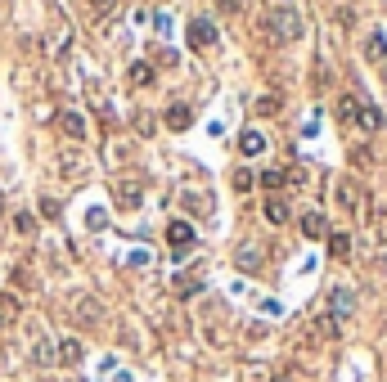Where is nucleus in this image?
Here are the masks:
<instances>
[{"label":"nucleus","instance_id":"4be33fe9","mask_svg":"<svg viewBox=\"0 0 387 382\" xmlns=\"http://www.w3.org/2000/svg\"><path fill=\"white\" fill-rule=\"evenodd\" d=\"M261 184H266V189H275V193H280L284 184H288V171H266V176H261Z\"/></svg>","mask_w":387,"mask_h":382},{"label":"nucleus","instance_id":"39448f33","mask_svg":"<svg viewBox=\"0 0 387 382\" xmlns=\"http://www.w3.org/2000/svg\"><path fill=\"white\" fill-rule=\"evenodd\" d=\"M162 121H167V131H189L194 113H189V104H172V108L162 113Z\"/></svg>","mask_w":387,"mask_h":382},{"label":"nucleus","instance_id":"aec40b11","mask_svg":"<svg viewBox=\"0 0 387 382\" xmlns=\"http://www.w3.org/2000/svg\"><path fill=\"white\" fill-rule=\"evenodd\" d=\"M316 333L320 338H338V319L333 315H316Z\"/></svg>","mask_w":387,"mask_h":382},{"label":"nucleus","instance_id":"1a4fd4ad","mask_svg":"<svg viewBox=\"0 0 387 382\" xmlns=\"http://www.w3.org/2000/svg\"><path fill=\"white\" fill-rule=\"evenodd\" d=\"M266 149V135L261 131H244V135H239V153H244V157H257Z\"/></svg>","mask_w":387,"mask_h":382},{"label":"nucleus","instance_id":"f8f14e48","mask_svg":"<svg viewBox=\"0 0 387 382\" xmlns=\"http://www.w3.org/2000/svg\"><path fill=\"white\" fill-rule=\"evenodd\" d=\"M77 319H81V324H100V302H95V297H81V302H77Z\"/></svg>","mask_w":387,"mask_h":382},{"label":"nucleus","instance_id":"473e14b6","mask_svg":"<svg viewBox=\"0 0 387 382\" xmlns=\"http://www.w3.org/2000/svg\"><path fill=\"white\" fill-rule=\"evenodd\" d=\"M72 382H77V378H72Z\"/></svg>","mask_w":387,"mask_h":382},{"label":"nucleus","instance_id":"9d476101","mask_svg":"<svg viewBox=\"0 0 387 382\" xmlns=\"http://www.w3.org/2000/svg\"><path fill=\"white\" fill-rule=\"evenodd\" d=\"M266 220H270V225H288V220H293V212H288L284 198H270V203H266Z\"/></svg>","mask_w":387,"mask_h":382},{"label":"nucleus","instance_id":"423d86ee","mask_svg":"<svg viewBox=\"0 0 387 382\" xmlns=\"http://www.w3.org/2000/svg\"><path fill=\"white\" fill-rule=\"evenodd\" d=\"M365 59L369 64H387V32H369L365 36Z\"/></svg>","mask_w":387,"mask_h":382},{"label":"nucleus","instance_id":"2eb2a0df","mask_svg":"<svg viewBox=\"0 0 387 382\" xmlns=\"http://www.w3.org/2000/svg\"><path fill=\"white\" fill-rule=\"evenodd\" d=\"M149 81H153V64H144V59L131 64V85H149Z\"/></svg>","mask_w":387,"mask_h":382},{"label":"nucleus","instance_id":"6e6552de","mask_svg":"<svg viewBox=\"0 0 387 382\" xmlns=\"http://www.w3.org/2000/svg\"><path fill=\"white\" fill-rule=\"evenodd\" d=\"M59 131H64L68 140H86V121H81V113H59Z\"/></svg>","mask_w":387,"mask_h":382},{"label":"nucleus","instance_id":"bb28decb","mask_svg":"<svg viewBox=\"0 0 387 382\" xmlns=\"http://www.w3.org/2000/svg\"><path fill=\"white\" fill-rule=\"evenodd\" d=\"M244 382H270V369H261V364H257V369H248Z\"/></svg>","mask_w":387,"mask_h":382},{"label":"nucleus","instance_id":"dca6fc26","mask_svg":"<svg viewBox=\"0 0 387 382\" xmlns=\"http://www.w3.org/2000/svg\"><path fill=\"white\" fill-rule=\"evenodd\" d=\"M18 319V302L14 297H0V328H9Z\"/></svg>","mask_w":387,"mask_h":382},{"label":"nucleus","instance_id":"c756f323","mask_svg":"<svg viewBox=\"0 0 387 382\" xmlns=\"http://www.w3.org/2000/svg\"><path fill=\"white\" fill-rule=\"evenodd\" d=\"M221 9H225V14H234V9H239V0H221Z\"/></svg>","mask_w":387,"mask_h":382},{"label":"nucleus","instance_id":"a211bd4d","mask_svg":"<svg viewBox=\"0 0 387 382\" xmlns=\"http://www.w3.org/2000/svg\"><path fill=\"white\" fill-rule=\"evenodd\" d=\"M230 184H234V189H239V193H248V189H252V184H257V176H252V171H248V167H239V171H234V176H230Z\"/></svg>","mask_w":387,"mask_h":382},{"label":"nucleus","instance_id":"5701e85b","mask_svg":"<svg viewBox=\"0 0 387 382\" xmlns=\"http://www.w3.org/2000/svg\"><path fill=\"white\" fill-rule=\"evenodd\" d=\"M203 283L194 279V275H185V279H176V297H194V292H198Z\"/></svg>","mask_w":387,"mask_h":382},{"label":"nucleus","instance_id":"a878e982","mask_svg":"<svg viewBox=\"0 0 387 382\" xmlns=\"http://www.w3.org/2000/svg\"><path fill=\"white\" fill-rule=\"evenodd\" d=\"M32 225H36L32 212H18V216H14V229H18V234H32Z\"/></svg>","mask_w":387,"mask_h":382},{"label":"nucleus","instance_id":"0eeeda50","mask_svg":"<svg viewBox=\"0 0 387 382\" xmlns=\"http://www.w3.org/2000/svg\"><path fill=\"white\" fill-rule=\"evenodd\" d=\"M54 355H59V364H81V342L77 338H64V342H54Z\"/></svg>","mask_w":387,"mask_h":382},{"label":"nucleus","instance_id":"2f4dec72","mask_svg":"<svg viewBox=\"0 0 387 382\" xmlns=\"http://www.w3.org/2000/svg\"><path fill=\"white\" fill-rule=\"evenodd\" d=\"M0 207H5V198H0Z\"/></svg>","mask_w":387,"mask_h":382},{"label":"nucleus","instance_id":"393cba45","mask_svg":"<svg viewBox=\"0 0 387 382\" xmlns=\"http://www.w3.org/2000/svg\"><path fill=\"white\" fill-rule=\"evenodd\" d=\"M257 113H266V117L280 113V100H275V95H261V100H257Z\"/></svg>","mask_w":387,"mask_h":382},{"label":"nucleus","instance_id":"c85d7f7f","mask_svg":"<svg viewBox=\"0 0 387 382\" xmlns=\"http://www.w3.org/2000/svg\"><path fill=\"white\" fill-rule=\"evenodd\" d=\"M90 5H95V14H108V9H113L117 0H90Z\"/></svg>","mask_w":387,"mask_h":382},{"label":"nucleus","instance_id":"f3484780","mask_svg":"<svg viewBox=\"0 0 387 382\" xmlns=\"http://www.w3.org/2000/svg\"><path fill=\"white\" fill-rule=\"evenodd\" d=\"M140 193L144 189H140L136 180H117V198H122V203H140Z\"/></svg>","mask_w":387,"mask_h":382},{"label":"nucleus","instance_id":"7c9ffc66","mask_svg":"<svg viewBox=\"0 0 387 382\" xmlns=\"http://www.w3.org/2000/svg\"><path fill=\"white\" fill-rule=\"evenodd\" d=\"M270 382H293V378H288V374H270Z\"/></svg>","mask_w":387,"mask_h":382},{"label":"nucleus","instance_id":"6ab92c4d","mask_svg":"<svg viewBox=\"0 0 387 382\" xmlns=\"http://www.w3.org/2000/svg\"><path fill=\"white\" fill-rule=\"evenodd\" d=\"M329 252L338 256V261H343V256H352V239H347V234H333V239H329Z\"/></svg>","mask_w":387,"mask_h":382},{"label":"nucleus","instance_id":"f03ea898","mask_svg":"<svg viewBox=\"0 0 387 382\" xmlns=\"http://www.w3.org/2000/svg\"><path fill=\"white\" fill-rule=\"evenodd\" d=\"M167 243H172L176 256H185L194 248V225H189V220H172V225H167Z\"/></svg>","mask_w":387,"mask_h":382},{"label":"nucleus","instance_id":"9b49d317","mask_svg":"<svg viewBox=\"0 0 387 382\" xmlns=\"http://www.w3.org/2000/svg\"><path fill=\"white\" fill-rule=\"evenodd\" d=\"M234 265L239 270H261V248H239L234 252Z\"/></svg>","mask_w":387,"mask_h":382},{"label":"nucleus","instance_id":"4468645a","mask_svg":"<svg viewBox=\"0 0 387 382\" xmlns=\"http://www.w3.org/2000/svg\"><path fill=\"white\" fill-rule=\"evenodd\" d=\"M302 234H306V239H320V234H324V216L306 212V216H302Z\"/></svg>","mask_w":387,"mask_h":382},{"label":"nucleus","instance_id":"b1692460","mask_svg":"<svg viewBox=\"0 0 387 382\" xmlns=\"http://www.w3.org/2000/svg\"><path fill=\"white\" fill-rule=\"evenodd\" d=\"M338 113H343V117H356V113H360V100H356V95H343V100H338Z\"/></svg>","mask_w":387,"mask_h":382},{"label":"nucleus","instance_id":"412c9836","mask_svg":"<svg viewBox=\"0 0 387 382\" xmlns=\"http://www.w3.org/2000/svg\"><path fill=\"white\" fill-rule=\"evenodd\" d=\"M36 364H59V355H54V342H36Z\"/></svg>","mask_w":387,"mask_h":382},{"label":"nucleus","instance_id":"f257e3e1","mask_svg":"<svg viewBox=\"0 0 387 382\" xmlns=\"http://www.w3.org/2000/svg\"><path fill=\"white\" fill-rule=\"evenodd\" d=\"M266 36H270V41H297L302 36V18H297V9L288 5V0H275V5L266 9Z\"/></svg>","mask_w":387,"mask_h":382},{"label":"nucleus","instance_id":"20e7f679","mask_svg":"<svg viewBox=\"0 0 387 382\" xmlns=\"http://www.w3.org/2000/svg\"><path fill=\"white\" fill-rule=\"evenodd\" d=\"M212 41H216V28H212L208 18H194L189 23V45H194V50H208Z\"/></svg>","mask_w":387,"mask_h":382},{"label":"nucleus","instance_id":"7ed1b4c3","mask_svg":"<svg viewBox=\"0 0 387 382\" xmlns=\"http://www.w3.org/2000/svg\"><path fill=\"white\" fill-rule=\"evenodd\" d=\"M329 306H333V319L343 324V319H352V315H356V292H352V288H333Z\"/></svg>","mask_w":387,"mask_h":382},{"label":"nucleus","instance_id":"ddd939ff","mask_svg":"<svg viewBox=\"0 0 387 382\" xmlns=\"http://www.w3.org/2000/svg\"><path fill=\"white\" fill-rule=\"evenodd\" d=\"M360 126H365V131H383V113H379V108H374V104H360Z\"/></svg>","mask_w":387,"mask_h":382},{"label":"nucleus","instance_id":"cd10ccee","mask_svg":"<svg viewBox=\"0 0 387 382\" xmlns=\"http://www.w3.org/2000/svg\"><path fill=\"white\" fill-rule=\"evenodd\" d=\"M41 216L54 220V216H59V203H54V198H41Z\"/></svg>","mask_w":387,"mask_h":382}]
</instances>
